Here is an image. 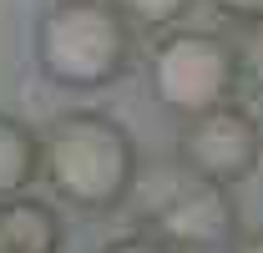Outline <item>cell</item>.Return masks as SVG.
Instances as JSON below:
<instances>
[{"mask_svg": "<svg viewBox=\"0 0 263 253\" xmlns=\"http://www.w3.org/2000/svg\"><path fill=\"white\" fill-rule=\"evenodd\" d=\"M41 172L66 203L106 213L137 183V147L101 112H66L41 142Z\"/></svg>", "mask_w": 263, "mask_h": 253, "instance_id": "obj_1", "label": "cell"}, {"mask_svg": "<svg viewBox=\"0 0 263 253\" xmlns=\"http://www.w3.org/2000/svg\"><path fill=\"white\" fill-rule=\"evenodd\" d=\"M132 26L106 0H56L35 26V61L61 86H106L127 71Z\"/></svg>", "mask_w": 263, "mask_h": 253, "instance_id": "obj_2", "label": "cell"}, {"mask_svg": "<svg viewBox=\"0 0 263 253\" xmlns=\"http://www.w3.org/2000/svg\"><path fill=\"white\" fill-rule=\"evenodd\" d=\"M238 51L213 31H172L152 51V92L177 117H202L233 101L238 86Z\"/></svg>", "mask_w": 263, "mask_h": 253, "instance_id": "obj_3", "label": "cell"}, {"mask_svg": "<svg viewBox=\"0 0 263 253\" xmlns=\"http://www.w3.org/2000/svg\"><path fill=\"white\" fill-rule=\"evenodd\" d=\"M177 157L182 167L202 177V183H218V188H233L238 177H248L263 157V132L258 122L243 112V106H213L202 117H187L182 137H177Z\"/></svg>", "mask_w": 263, "mask_h": 253, "instance_id": "obj_4", "label": "cell"}, {"mask_svg": "<svg viewBox=\"0 0 263 253\" xmlns=\"http://www.w3.org/2000/svg\"><path fill=\"white\" fill-rule=\"evenodd\" d=\"M233 233H238V213L228 188L202 183L193 172L152 208V238H162L167 248H223Z\"/></svg>", "mask_w": 263, "mask_h": 253, "instance_id": "obj_5", "label": "cell"}, {"mask_svg": "<svg viewBox=\"0 0 263 253\" xmlns=\"http://www.w3.org/2000/svg\"><path fill=\"white\" fill-rule=\"evenodd\" d=\"M61 248V218L56 208L35 197H5L0 203V253H56Z\"/></svg>", "mask_w": 263, "mask_h": 253, "instance_id": "obj_6", "label": "cell"}, {"mask_svg": "<svg viewBox=\"0 0 263 253\" xmlns=\"http://www.w3.org/2000/svg\"><path fill=\"white\" fill-rule=\"evenodd\" d=\"M41 177V137L15 117H0V203L21 197Z\"/></svg>", "mask_w": 263, "mask_h": 253, "instance_id": "obj_7", "label": "cell"}, {"mask_svg": "<svg viewBox=\"0 0 263 253\" xmlns=\"http://www.w3.org/2000/svg\"><path fill=\"white\" fill-rule=\"evenodd\" d=\"M193 10V0H122V15L142 21V26H177Z\"/></svg>", "mask_w": 263, "mask_h": 253, "instance_id": "obj_8", "label": "cell"}, {"mask_svg": "<svg viewBox=\"0 0 263 253\" xmlns=\"http://www.w3.org/2000/svg\"><path fill=\"white\" fill-rule=\"evenodd\" d=\"M238 66L248 71V81L263 92V21H253V35H248V51L238 56Z\"/></svg>", "mask_w": 263, "mask_h": 253, "instance_id": "obj_9", "label": "cell"}, {"mask_svg": "<svg viewBox=\"0 0 263 253\" xmlns=\"http://www.w3.org/2000/svg\"><path fill=\"white\" fill-rule=\"evenodd\" d=\"M101 253H177V248H167L162 238H147V233H137V238H117V243H106Z\"/></svg>", "mask_w": 263, "mask_h": 253, "instance_id": "obj_10", "label": "cell"}, {"mask_svg": "<svg viewBox=\"0 0 263 253\" xmlns=\"http://www.w3.org/2000/svg\"><path fill=\"white\" fill-rule=\"evenodd\" d=\"M223 15H238V21H263V0H213Z\"/></svg>", "mask_w": 263, "mask_h": 253, "instance_id": "obj_11", "label": "cell"}, {"mask_svg": "<svg viewBox=\"0 0 263 253\" xmlns=\"http://www.w3.org/2000/svg\"><path fill=\"white\" fill-rule=\"evenodd\" d=\"M233 253H263V233H248V238H238Z\"/></svg>", "mask_w": 263, "mask_h": 253, "instance_id": "obj_12", "label": "cell"}]
</instances>
